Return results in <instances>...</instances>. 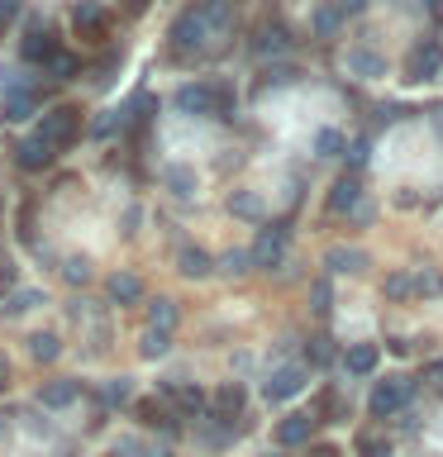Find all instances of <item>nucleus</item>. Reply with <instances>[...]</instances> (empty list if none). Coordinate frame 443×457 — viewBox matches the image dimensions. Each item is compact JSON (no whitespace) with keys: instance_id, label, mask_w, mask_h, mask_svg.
Here are the masks:
<instances>
[{"instance_id":"f257e3e1","label":"nucleus","mask_w":443,"mask_h":457,"mask_svg":"<svg viewBox=\"0 0 443 457\" xmlns=\"http://www.w3.org/2000/svg\"><path fill=\"white\" fill-rule=\"evenodd\" d=\"M171 105L181 114H220V120H229L234 114V91L229 86H210V81H191L171 96Z\"/></svg>"},{"instance_id":"f03ea898","label":"nucleus","mask_w":443,"mask_h":457,"mask_svg":"<svg viewBox=\"0 0 443 457\" xmlns=\"http://www.w3.org/2000/svg\"><path fill=\"white\" fill-rule=\"evenodd\" d=\"M167 38H171V53H177V57H200V53L210 48L214 29L205 24V14H200L196 5H186L177 20H171V34Z\"/></svg>"},{"instance_id":"7ed1b4c3","label":"nucleus","mask_w":443,"mask_h":457,"mask_svg":"<svg viewBox=\"0 0 443 457\" xmlns=\"http://www.w3.org/2000/svg\"><path fill=\"white\" fill-rule=\"evenodd\" d=\"M410 395H414V377H386V381L372 386L367 414H372V420H396V414L405 410Z\"/></svg>"},{"instance_id":"20e7f679","label":"nucleus","mask_w":443,"mask_h":457,"mask_svg":"<svg viewBox=\"0 0 443 457\" xmlns=\"http://www.w3.org/2000/svg\"><path fill=\"white\" fill-rule=\"evenodd\" d=\"M77 134H81V110H71V105H57L38 120V138L48 143L53 153H67L71 143H77Z\"/></svg>"},{"instance_id":"39448f33","label":"nucleus","mask_w":443,"mask_h":457,"mask_svg":"<svg viewBox=\"0 0 443 457\" xmlns=\"http://www.w3.org/2000/svg\"><path fill=\"white\" fill-rule=\"evenodd\" d=\"M434 77H443V38H424L405 53V81L420 86V81H434Z\"/></svg>"},{"instance_id":"423d86ee","label":"nucleus","mask_w":443,"mask_h":457,"mask_svg":"<svg viewBox=\"0 0 443 457\" xmlns=\"http://www.w3.org/2000/svg\"><path fill=\"white\" fill-rule=\"evenodd\" d=\"M286 243H291V228H286V224H267L263 234H257V243L248 248L253 267H263V271L281 267V262H286Z\"/></svg>"},{"instance_id":"0eeeda50","label":"nucleus","mask_w":443,"mask_h":457,"mask_svg":"<svg viewBox=\"0 0 443 457\" xmlns=\"http://www.w3.org/2000/svg\"><path fill=\"white\" fill-rule=\"evenodd\" d=\"M305 381H310V367H300V362H291V367H277V371L267 377L263 395H267V400H277V405H281V400H291V395H300V391H305Z\"/></svg>"},{"instance_id":"6e6552de","label":"nucleus","mask_w":443,"mask_h":457,"mask_svg":"<svg viewBox=\"0 0 443 457\" xmlns=\"http://www.w3.org/2000/svg\"><path fill=\"white\" fill-rule=\"evenodd\" d=\"M248 48H253V57H281V53H291V29H286V24H263L248 38Z\"/></svg>"},{"instance_id":"1a4fd4ad","label":"nucleus","mask_w":443,"mask_h":457,"mask_svg":"<svg viewBox=\"0 0 443 457\" xmlns=\"http://www.w3.org/2000/svg\"><path fill=\"white\" fill-rule=\"evenodd\" d=\"M71 24H77L81 38H105V10H100V0H81L71 10Z\"/></svg>"},{"instance_id":"9d476101","label":"nucleus","mask_w":443,"mask_h":457,"mask_svg":"<svg viewBox=\"0 0 443 457\" xmlns=\"http://www.w3.org/2000/svg\"><path fill=\"white\" fill-rule=\"evenodd\" d=\"M357 195H363V186H357V177L348 171V177H339L334 186H329L324 205L334 210V214H348V210H357Z\"/></svg>"},{"instance_id":"9b49d317","label":"nucleus","mask_w":443,"mask_h":457,"mask_svg":"<svg viewBox=\"0 0 443 457\" xmlns=\"http://www.w3.org/2000/svg\"><path fill=\"white\" fill-rule=\"evenodd\" d=\"M381 362V348L377 343H353L348 353H343V367H348V377H372Z\"/></svg>"},{"instance_id":"f8f14e48","label":"nucleus","mask_w":443,"mask_h":457,"mask_svg":"<svg viewBox=\"0 0 443 457\" xmlns=\"http://www.w3.org/2000/svg\"><path fill=\"white\" fill-rule=\"evenodd\" d=\"M310 434H314L310 414H286V420L277 424V443H281V448H300V443H310Z\"/></svg>"},{"instance_id":"ddd939ff","label":"nucleus","mask_w":443,"mask_h":457,"mask_svg":"<svg viewBox=\"0 0 443 457\" xmlns=\"http://www.w3.org/2000/svg\"><path fill=\"white\" fill-rule=\"evenodd\" d=\"M24 62H48V57L57 53V38L48 34V29H43V24H34V29H29V34H24Z\"/></svg>"},{"instance_id":"4468645a","label":"nucleus","mask_w":443,"mask_h":457,"mask_svg":"<svg viewBox=\"0 0 443 457\" xmlns=\"http://www.w3.org/2000/svg\"><path fill=\"white\" fill-rule=\"evenodd\" d=\"M324 267H329V277H353V271L367 267V253H357V248H329L324 253Z\"/></svg>"},{"instance_id":"2eb2a0df","label":"nucleus","mask_w":443,"mask_h":457,"mask_svg":"<svg viewBox=\"0 0 443 457\" xmlns=\"http://www.w3.org/2000/svg\"><path fill=\"white\" fill-rule=\"evenodd\" d=\"M348 71L363 77V81H377V77H386V57L372 53V48H353L348 53Z\"/></svg>"},{"instance_id":"dca6fc26","label":"nucleus","mask_w":443,"mask_h":457,"mask_svg":"<svg viewBox=\"0 0 443 457\" xmlns=\"http://www.w3.org/2000/svg\"><path fill=\"white\" fill-rule=\"evenodd\" d=\"M14 153H20V167H24V171H43V167H53V157H57V153H53L38 134H34V138H24Z\"/></svg>"},{"instance_id":"f3484780","label":"nucleus","mask_w":443,"mask_h":457,"mask_svg":"<svg viewBox=\"0 0 443 457\" xmlns=\"http://www.w3.org/2000/svg\"><path fill=\"white\" fill-rule=\"evenodd\" d=\"M105 291H110V300H120V305H138V300H143V281L134 277V271H114V277L105 281Z\"/></svg>"},{"instance_id":"a211bd4d","label":"nucleus","mask_w":443,"mask_h":457,"mask_svg":"<svg viewBox=\"0 0 443 457\" xmlns=\"http://www.w3.org/2000/svg\"><path fill=\"white\" fill-rule=\"evenodd\" d=\"M0 114H5L10 124H24L34 120V96L20 91V86H5V105H0Z\"/></svg>"},{"instance_id":"6ab92c4d","label":"nucleus","mask_w":443,"mask_h":457,"mask_svg":"<svg viewBox=\"0 0 443 457\" xmlns=\"http://www.w3.org/2000/svg\"><path fill=\"white\" fill-rule=\"evenodd\" d=\"M238 410H243V386L224 381L220 391H214V420H238Z\"/></svg>"},{"instance_id":"aec40b11","label":"nucleus","mask_w":443,"mask_h":457,"mask_svg":"<svg viewBox=\"0 0 443 457\" xmlns=\"http://www.w3.org/2000/svg\"><path fill=\"white\" fill-rule=\"evenodd\" d=\"M71 400H77V381H48L38 391V405L43 410H67Z\"/></svg>"},{"instance_id":"412c9836","label":"nucleus","mask_w":443,"mask_h":457,"mask_svg":"<svg viewBox=\"0 0 443 457\" xmlns=\"http://www.w3.org/2000/svg\"><path fill=\"white\" fill-rule=\"evenodd\" d=\"M177 267H181V277H191V281H200V277H210V271H214L210 253H200V248H181L177 253Z\"/></svg>"},{"instance_id":"4be33fe9","label":"nucleus","mask_w":443,"mask_h":457,"mask_svg":"<svg viewBox=\"0 0 443 457\" xmlns=\"http://www.w3.org/2000/svg\"><path fill=\"white\" fill-rule=\"evenodd\" d=\"M229 210H234L238 220H263V214H267V205H263V195H257V191H234V195H229Z\"/></svg>"},{"instance_id":"5701e85b","label":"nucleus","mask_w":443,"mask_h":457,"mask_svg":"<svg viewBox=\"0 0 443 457\" xmlns=\"http://www.w3.org/2000/svg\"><path fill=\"white\" fill-rule=\"evenodd\" d=\"M57 353H63L57 334H34L29 338V357H34V362H57Z\"/></svg>"},{"instance_id":"b1692460","label":"nucleus","mask_w":443,"mask_h":457,"mask_svg":"<svg viewBox=\"0 0 443 457\" xmlns=\"http://www.w3.org/2000/svg\"><path fill=\"white\" fill-rule=\"evenodd\" d=\"M167 348H171V334H167V328H148V334H143V343H138V353L148 357V362L167 357Z\"/></svg>"},{"instance_id":"393cba45","label":"nucleus","mask_w":443,"mask_h":457,"mask_svg":"<svg viewBox=\"0 0 443 457\" xmlns=\"http://www.w3.org/2000/svg\"><path fill=\"white\" fill-rule=\"evenodd\" d=\"M148 328H167V334H171V328H177V305L157 295L153 305H148Z\"/></svg>"},{"instance_id":"a878e982","label":"nucleus","mask_w":443,"mask_h":457,"mask_svg":"<svg viewBox=\"0 0 443 457\" xmlns=\"http://www.w3.org/2000/svg\"><path fill=\"white\" fill-rule=\"evenodd\" d=\"M43 67H48V77H53V81H71V77H77V71H81V62H77V57H71V53H53V57H48V62H43Z\"/></svg>"},{"instance_id":"bb28decb","label":"nucleus","mask_w":443,"mask_h":457,"mask_svg":"<svg viewBox=\"0 0 443 457\" xmlns=\"http://www.w3.org/2000/svg\"><path fill=\"white\" fill-rule=\"evenodd\" d=\"M167 395L177 400V405H181L186 414H200V410H205V395H200L196 386H167Z\"/></svg>"},{"instance_id":"cd10ccee","label":"nucleus","mask_w":443,"mask_h":457,"mask_svg":"<svg viewBox=\"0 0 443 457\" xmlns=\"http://www.w3.org/2000/svg\"><path fill=\"white\" fill-rule=\"evenodd\" d=\"M167 186H171V195H196V171L191 167H167Z\"/></svg>"},{"instance_id":"c85d7f7f","label":"nucleus","mask_w":443,"mask_h":457,"mask_svg":"<svg viewBox=\"0 0 443 457\" xmlns=\"http://www.w3.org/2000/svg\"><path fill=\"white\" fill-rule=\"evenodd\" d=\"M414 295H443V271L439 267H420V271H414Z\"/></svg>"},{"instance_id":"c756f323","label":"nucleus","mask_w":443,"mask_h":457,"mask_svg":"<svg viewBox=\"0 0 443 457\" xmlns=\"http://www.w3.org/2000/svg\"><path fill=\"white\" fill-rule=\"evenodd\" d=\"M343 148H348V143H343L339 129H320V134H314V153L320 157H343Z\"/></svg>"},{"instance_id":"7c9ffc66","label":"nucleus","mask_w":443,"mask_h":457,"mask_svg":"<svg viewBox=\"0 0 443 457\" xmlns=\"http://www.w3.org/2000/svg\"><path fill=\"white\" fill-rule=\"evenodd\" d=\"M339 24H343V10L339 5H320V10H314V34H320V38H329Z\"/></svg>"},{"instance_id":"2f4dec72","label":"nucleus","mask_w":443,"mask_h":457,"mask_svg":"<svg viewBox=\"0 0 443 457\" xmlns=\"http://www.w3.org/2000/svg\"><path fill=\"white\" fill-rule=\"evenodd\" d=\"M34 305H43V291H14L0 310H5V314H29Z\"/></svg>"},{"instance_id":"473e14b6","label":"nucleus","mask_w":443,"mask_h":457,"mask_svg":"<svg viewBox=\"0 0 443 457\" xmlns=\"http://www.w3.org/2000/svg\"><path fill=\"white\" fill-rule=\"evenodd\" d=\"M63 281L67 286H86V281H91V262H86V257H67V262H63Z\"/></svg>"},{"instance_id":"72a5a7b5","label":"nucleus","mask_w":443,"mask_h":457,"mask_svg":"<svg viewBox=\"0 0 443 457\" xmlns=\"http://www.w3.org/2000/svg\"><path fill=\"white\" fill-rule=\"evenodd\" d=\"M100 395H105V405H124V400L134 395V381H129V377H114V381H105V391H100Z\"/></svg>"},{"instance_id":"f704fd0d","label":"nucleus","mask_w":443,"mask_h":457,"mask_svg":"<svg viewBox=\"0 0 443 457\" xmlns=\"http://www.w3.org/2000/svg\"><path fill=\"white\" fill-rule=\"evenodd\" d=\"M329 305H334V291H329V277H320L310 286V310L314 314H329Z\"/></svg>"},{"instance_id":"c9c22d12","label":"nucleus","mask_w":443,"mask_h":457,"mask_svg":"<svg viewBox=\"0 0 443 457\" xmlns=\"http://www.w3.org/2000/svg\"><path fill=\"white\" fill-rule=\"evenodd\" d=\"M248 267H253V257L243 253V248H234V253H224V257H220V271H229V277H243Z\"/></svg>"},{"instance_id":"e433bc0d","label":"nucleus","mask_w":443,"mask_h":457,"mask_svg":"<svg viewBox=\"0 0 443 457\" xmlns=\"http://www.w3.org/2000/svg\"><path fill=\"white\" fill-rule=\"evenodd\" d=\"M357 453L363 457H391V443H386L381 434H363L357 438Z\"/></svg>"},{"instance_id":"4c0bfd02","label":"nucleus","mask_w":443,"mask_h":457,"mask_svg":"<svg viewBox=\"0 0 443 457\" xmlns=\"http://www.w3.org/2000/svg\"><path fill=\"white\" fill-rule=\"evenodd\" d=\"M310 362H314V367H329V362H334V338H310Z\"/></svg>"},{"instance_id":"58836bf2","label":"nucleus","mask_w":443,"mask_h":457,"mask_svg":"<svg viewBox=\"0 0 443 457\" xmlns=\"http://www.w3.org/2000/svg\"><path fill=\"white\" fill-rule=\"evenodd\" d=\"M386 295H414V277H405V271H396V277H386Z\"/></svg>"},{"instance_id":"ea45409f","label":"nucleus","mask_w":443,"mask_h":457,"mask_svg":"<svg viewBox=\"0 0 443 457\" xmlns=\"http://www.w3.org/2000/svg\"><path fill=\"white\" fill-rule=\"evenodd\" d=\"M343 157H348V167L357 171V167H367V157H372V143L363 138V143H353V148H343Z\"/></svg>"},{"instance_id":"a19ab883","label":"nucleus","mask_w":443,"mask_h":457,"mask_svg":"<svg viewBox=\"0 0 443 457\" xmlns=\"http://www.w3.org/2000/svg\"><path fill=\"white\" fill-rule=\"evenodd\" d=\"M14 14H20V0H0V24L14 20Z\"/></svg>"},{"instance_id":"79ce46f5","label":"nucleus","mask_w":443,"mask_h":457,"mask_svg":"<svg viewBox=\"0 0 443 457\" xmlns=\"http://www.w3.org/2000/svg\"><path fill=\"white\" fill-rule=\"evenodd\" d=\"M363 5H367V0H339V10H343V14H357Z\"/></svg>"},{"instance_id":"37998d69","label":"nucleus","mask_w":443,"mask_h":457,"mask_svg":"<svg viewBox=\"0 0 443 457\" xmlns=\"http://www.w3.org/2000/svg\"><path fill=\"white\" fill-rule=\"evenodd\" d=\"M424 10H429V14H434V20L443 24V0H424Z\"/></svg>"},{"instance_id":"c03bdc74","label":"nucleus","mask_w":443,"mask_h":457,"mask_svg":"<svg viewBox=\"0 0 443 457\" xmlns=\"http://www.w3.org/2000/svg\"><path fill=\"white\" fill-rule=\"evenodd\" d=\"M5 381H10V357L0 353V386H5Z\"/></svg>"},{"instance_id":"a18cd8bd","label":"nucleus","mask_w":443,"mask_h":457,"mask_svg":"<svg viewBox=\"0 0 443 457\" xmlns=\"http://www.w3.org/2000/svg\"><path fill=\"white\" fill-rule=\"evenodd\" d=\"M310 457H343V453H339V448H314Z\"/></svg>"},{"instance_id":"49530a36","label":"nucleus","mask_w":443,"mask_h":457,"mask_svg":"<svg viewBox=\"0 0 443 457\" xmlns=\"http://www.w3.org/2000/svg\"><path fill=\"white\" fill-rule=\"evenodd\" d=\"M429 377H443V362H434V367H429Z\"/></svg>"},{"instance_id":"de8ad7c7","label":"nucleus","mask_w":443,"mask_h":457,"mask_svg":"<svg viewBox=\"0 0 443 457\" xmlns=\"http://www.w3.org/2000/svg\"><path fill=\"white\" fill-rule=\"evenodd\" d=\"M434 124H439V129H443V110H434Z\"/></svg>"}]
</instances>
